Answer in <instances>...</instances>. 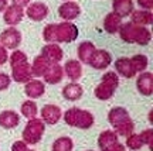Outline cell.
I'll use <instances>...</instances> for the list:
<instances>
[{"mask_svg":"<svg viewBox=\"0 0 153 151\" xmlns=\"http://www.w3.org/2000/svg\"><path fill=\"white\" fill-rule=\"evenodd\" d=\"M131 18L133 24L143 26V27L150 26L153 23V14L149 10H133L131 13Z\"/></svg>","mask_w":153,"mask_h":151,"instance_id":"obj_17","label":"cell"},{"mask_svg":"<svg viewBox=\"0 0 153 151\" xmlns=\"http://www.w3.org/2000/svg\"><path fill=\"white\" fill-rule=\"evenodd\" d=\"M26 14L33 21H41L48 16V7L41 1H36V3H31V4L27 6Z\"/></svg>","mask_w":153,"mask_h":151,"instance_id":"obj_8","label":"cell"},{"mask_svg":"<svg viewBox=\"0 0 153 151\" xmlns=\"http://www.w3.org/2000/svg\"><path fill=\"white\" fill-rule=\"evenodd\" d=\"M120 26H122V18L118 14H115L114 11L109 13V14H106V17L104 18V28L105 31H108L109 34L118 32Z\"/></svg>","mask_w":153,"mask_h":151,"instance_id":"obj_20","label":"cell"},{"mask_svg":"<svg viewBox=\"0 0 153 151\" xmlns=\"http://www.w3.org/2000/svg\"><path fill=\"white\" fill-rule=\"evenodd\" d=\"M112 9H114L115 14L123 18V17L131 16V13L133 11V1L132 0H114Z\"/></svg>","mask_w":153,"mask_h":151,"instance_id":"obj_16","label":"cell"},{"mask_svg":"<svg viewBox=\"0 0 153 151\" xmlns=\"http://www.w3.org/2000/svg\"><path fill=\"white\" fill-rule=\"evenodd\" d=\"M118 32H119L122 41L129 44L136 43L139 45H148L152 41V32H150L149 28L133 24L132 21L122 24L119 30H118Z\"/></svg>","mask_w":153,"mask_h":151,"instance_id":"obj_1","label":"cell"},{"mask_svg":"<svg viewBox=\"0 0 153 151\" xmlns=\"http://www.w3.org/2000/svg\"><path fill=\"white\" fill-rule=\"evenodd\" d=\"M131 62H132V66H133V69L135 72H143V71L148 68V57L143 54H136L133 55L131 58Z\"/></svg>","mask_w":153,"mask_h":151,"instance_id":"obj_26","label":"cell"},{"mask_svg":"<svg viewBox=\"0 0 153 151\" xmlns=\"http://www.w3.org/2000/svg\"><path fill=\"white\" fill-rule=\"evenodd\" d=\"M115 141H116V136L114 133H111V131H105L99 138V144L105 148L106 146H112V143L115 144Z\"/></svg>","mask_w":153,"mask_h":151,"instance_id":"obj_32","label":"cell"},{"mask_svg":"<svg viewBox=\"0 0 153 151\" xmlns=\"http://www.w3.org/2000/svg\"><path fill=\"white\" fill-rule=\"evenodd\" d=\"M41 55L50 64H58L64 58V52L58 44H47L41 49Z\"/></svg>","mask_w":153,"mask_h":151,"instance_id":"obj_9","label":"cell"},{"mask_svg":"<svg viewBox=\"0 0 153 151\" xmlns=\"http://www.w3.org/2000/svg\"><path fill=\"white\" fill-rule=\"evenodd\" d=\"M22 43V34L14 27L4 30L0 34V45L6 49H16Z\"/></svg>","mask_w":153,"mask_h":151,"instance_id":"obj_5","label":"cell"},{"mask_svg":"<svg viewBox=\"0 0 153 151\" xmlns=\"http://www.w3.org/2000/svg\"><path fill=\"white\" fill-rule=\"evenodd\" d=\"M58 14L62 20H65V21H71L74 18L81 14V7L78 3L75 1H65V3H62V4L58 7Z\"/></svg>","mask_w":153,"mask_h":151,"instance_id":"obj_7","label":"cell"},{"mask_svg":"<svg viewBox=\"0 0 153 151\" xmlns=\"http://www.w3.org/2000/svg\"><path fill=\"white\" fill-rule=\"evenodd\" d=\"M9 62H10V66L13 68V66L22 65V64H24V62H28V60H27V55L24 54L23 51H19V49H16V51H14V52L10 55Z\"/></svg>","mask_w":153,"mask_h":151,"instance_id":"obj_28","label":"cell"},{"mask_svg":"<svg viewBox=\"0 0 153 151\" xmlns=\"http://www.w3.org/2000/svg\"><path fill=\"white\" fill-rule=\"evenodd\" d=\"M22 112L26 117L31 119V117H34L36 113H37V106H36V103L34 102H26V103H23Z\"/></svg>","mask_w":153,"mask_h":151,"instance_id":"obj_31","label":"cell"},{"mask_svg":"<svg viewBox=\"0 0 153 151\" xmlns=\"http://www.w3.org/2000/svg\"><path fill=\"white\" fill-rule=\"evenodd\" d=\"M45 91L44 83L38 79H30L28 82H26V95L30 97H38L41 96Z\"/></svg>","mask_w":153,"mask_h":151,"instance_id":"obj_21","label":"cell"},{"mask_svg":"<svg viewBox=\"0 0 153 151\" xmlns=\"http://www.w3.org/2000/svg\"><path fill=\"white\" fill-rule=\"evenodd\" d=\"M118 85H119V78L116 75V72H106L102 76L101 83L95 89V96L99 97L101 100H106L114 95Z\"/></svg>","mask_w":153,"mask_h":151,"instance_id":"obj_2","label":"cell"},{"mask_svg":"<svg viewBox=\"0 0 153 151\" xmlns=\"http://www.w3.org/2000/svg\"><path fill=\"white\" fill-rule=\"evenodd\" d=\"M115 69L119 74L120 76H125V78H133L136 75V72L132 66L131 58H126V57H122V58H118L116 62H115Z\"/></svg>","mask_w":153,"mask_h":151,"instance_id":"obj_15","label":"cell"},{"mask_svg":"<svg viewBox=\"0 0 153 151\" xmlns=\"http://www.w3.org/2000/svg\"><path fill=\"white\" fill-rule=\"evenodd\" d=\"M48 65H50V62L44 58L43 55H38V57L34 58L33 65H30L31 66V74L34 76H43L44 72L48 68Z\"/></svg>","mask_w":153,"mask_h":151,"instance_id":"obj_22","label":"cell"},{"mask_svg":"<svg viewBox=\"0 0 153 151\" xmlns=\"http://www.w3.org/2000/svg\"><path fill=\"white\" fill-rule=\"evenodd\" d=\"M11 76L16 82H28L31 79V66L28 62H24L22 65H17L11 68Z\"/></svg>","mask_w":153,"mask_h":151,"instance_id":"obj_14","label":"cell"},{"mask_svg":"<svg viewBox=\"0 0 153 151\" xmlns=\"http://www.w3.org/2000/svg\"><path fill=\"white\" fill-rule=\"evenodd\" d=\"M55 30H57V24H47L45 28L43 30V38L45 43L55 44Z\"/></svg>","mask_w":153,"mask_h":151,"instance_id":"obj_29","label":"cell"},{"mask_svg":"<svg viewBox=\"0 0 153 151\" xmlns=\"http://www.w3.org/2000/svg\"><path fill=\"white\" fill-rule=\"evenodd\" d=\"M17 123H19V116L14 112H4L0 114V124L6 129L16 127Z\"/></svg>","mask_w":153,"mask_h":151,"instance_id":"obj_24","label":"cell"},{"mask_svg":"<svg viewBox=\"0 0 153 151\" xmlns=\"http://www.w3.org/2000/svg\"><path fill=\"white\" fill-rule=\"evenodd\" d=\"M44 131V124L40 120H33L27 124L24 130V138L28 143H37Z\"/></svg>","mask_w":153,"mask_h":151,"instance_id":"obj_10","label":"cell"},{"mask_svg":"<svg viewBox=\"0 0 153 151\" xmlns=\"http://www.w3.org/2000/svg\"><path fill=\"white\" fill-rule=\"evenodd\" d=\"M9 61V55H7V49L4 48V47H1L0 45V65L6 64Z\"/></svg>","mask_w":153,"mask_h":151,"instance_id":"obj_36","label":"cell"},{"mask_svg":"<svg viewBox=\"0 0 153 151\" xmlns=\"http://www.w3.org/2000/svg\"><path fill=\"white\" fill-rule=\"evenodd\" d=\"M95 49H97V47L91 41H84V43L79 44L78 45V58H79V62L88 64V61L91 60V57L95 52Z\"/></svg>","mask_w":153,"mask_h":151,"instance_id":"obj_19","label":"cell"},{"mask_svg":"<svg viewBox=\"0 0 153 151\" xmlns=\"http://www.w3.org/2000/svg\"><path fill=\"white\" fill-rule=\"evenodd\" d=\"M72 148V143L70 138H60V140L55 141L53 150L54 151H71Z\"/></svg>","mask_w":153,"mask_h":151,"instance_id":"obj_30","label":"cell"},{"mask_svg":"<svg viewBox=\"0 0 153 151\" xmlns=\"http://www.w3.org/2000/svg\"><path fill=\"white\" fill-rule=\"evenodd\" d=\"M65 71V75L71 79V81H78L82 75V65L79 61L70 60L65 62V66L62 68Z\"/></svg>","mask_w":153,"mask_h":151,"instance_id":"obj_18","label":"cell"},{"mask_svg":"<svg viewBox=\"0 0 153 151\" xmlns=\"http://www.w3.org/2000/svg\"><path fill=\"white\" fill-rule=\"evenodd\" d=\"M10 76L7 75V74H3V72H0V91H4V89H7L9 88V85H10Z\"/></svg>","mask_w":153,"mask_h":151,"instance_id":"obj_34","label":"cell"},{"mask_svg":"<svg viewBox=\"0 0 153 151\" xmlns=\"http://www.w3.org/2000/svg\"><path fill=\"white\" fill-rule=\"evenodd\" d=\"M112 57L106 49H95L91 60L88 61V65H91L94 69H105L111 65Z\"/></svg>","mask_w":153,"mask_h":151,"instance_id":"obj_6","label":"cell"},{"mask_svg":"<svg viewBox=\"0 0 153 151\" xmlns=\"http://www.w3.org/2000/svg\"><path fill=\"white\" fill-rule=\"evenodd\" d=\"M65 120L68 124L81 127V129L91 127V124H92V122H94L91 113L84 112V110H79V109H70L65 113Z\"/></svg>","mask_w":153,"mask_h":151,"instance_id":"obj_4","label":"cell"},{"mask_svg":"<svg viewBox=\"0 0 153 151\" xmlns=\"http://www.w3.org/2000/svg\"><path fill=\"white\" fill-rule=\"evenodd\" d=\"M78 37V28L71 21H62L57 24L55 30V44L57 43H72Z\"/></svg>","mask_w":153,"mask_h":151,"instance_id":"obj_3","label":"cell"},{"mask_svg":"<svg viewBox=\"0 0 153 151\" xmlns=\"http://www.w3.org/2000/svg\"><path fill=\"white\" fill-rule=\"evenodd\" d=\"M7 7V0H0V11H3Z\"/></svg>","mask_w":153,"mask_h":151,"instance_id":"obj_38","label":"cell"},{"mask_svg":"<svg viewBox=\"0 0 153 151\" xmlns=\"http://www.w3.org/2000/svg\"><path fill=\"white\" fill-rule=\"evenodd\" d=\"M109 120L115 124V126H118L119 123H122V122L128 120V114H126V112L123 110V109L115 108L114 110L109 113Z\"/></svg>","mask_w":153,"mask_h":151,"instance_id":"obj_27","label":"cell"},{"mask_svg":"<svg viewBox=\"0 0 153 151\" xmlns=\"http://www.w3.org/2000/svg\"><path fill=\"white\" fill-rule=\"evenodd\" d=\"M60 116H61V112L57 106L48 105V106H45L43 109V117L48 123H57V120L60 119Z\"/></svg>","mask_w":153,"mask_h":151,"instance_id":"obj_25","label":"cell"},{"mask_svg":"<svg viewBox=\"0 0 153 151\" xmlns=\"http://www.w3.org/2000/svg\"><path fill=\"white\" fill-rule=\"evenodd\" d=\"M128 146L133 148V150H137V148H140L142 146V138L139 137V136H132L131 138L128 140Z\"/></svg>","mask_w":153,"mask_h":151,"instance_id":"obj_33","label":"cell"},{"mask_svg":"<svg viewBox=\"0 0 153 151\" xmlns=\"http://www.w3.org/2000/svg\"><path fill=\"white\" fill-rule=\"evenodd\" d=\"M13 1V4L17 6V7H26V6L30 4V0H11Z\"/></svg>","mask_w":153,"mask_h":151,"instance_id":"obj_37","label":"cell"},{"mask_svg":"<svg viewBox=\"0 0 153 151\" xmlns=\"http://www.w3.org/2000/svg\"><path fill=\"white\" fill-rule=\"evenodd\" d=\"M43 76H44V81L47 82V83L55 85V83H60L62 81L64 69H62V66L60 64H50Z\"/></svg>","mask_w":153,"mask_h":151,"instance_id":"obj_12","label":"cell"},{"mask_svg":"<svg viewBox=\"0 0 153 151\" xmlns=\"http://www.w3.org/2000/svg\"><path fill=\"white\" fill-rule=\"evenodd\" d=\"M23 16H24V10L22 7H17V6L11 4V6H7L4 9L3 20L9 26H16V24H19L23 20Z\"/></svg>","mask_w":153,"mask_h":151,"instance_id":"obj_11","label":"cell"},{"mask_svg":"<svg viewBox=\"0 0 153 151\" xmlns=\"http://www.w3.org/2000/svg\"><path fill=\"white\" fill-rule=\"evenodd\" d=\"M136 86L142 95L150 96L153 92V75L150 72H142L136 81Z\"/></svg>","mask_w":153,"mask_h":151,"instance_id":"obj_13","label":"cell"},{"mask_svg":"<svg viewBox=\"0 0 153 151\" xmlns=\"http://www.w3.org/2000/svg\"><path fill=\"white\" fill-rule=\"evenodd\" d=\"M62 95L68 99V100H76L82 96V88L78 83H68L65 88L62 89Z\"/></svg>","mask_w":153,"mask_h":151,"instance_id":"obj_23","label":"cell"},{"mask_svg":"<svg viewBox=\"0 0 153 151\" xmlns=\"http://www.w3.org/2000/svg\"><path fill=\"white\" fill-rule=\"evenodd\" d=\"M137 4L142 7L143 10H152L153 9V0H137Z\"/></svg>","mask_w":153,"mask_h":151,"instance_id":"obj_35","label":"cell"}]
</instances>
